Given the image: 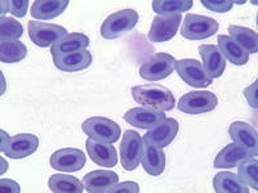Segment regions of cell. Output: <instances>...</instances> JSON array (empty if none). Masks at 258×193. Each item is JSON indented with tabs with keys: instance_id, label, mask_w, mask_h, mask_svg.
I'll list each match as a JSON object with an SVG mask.
<instances>
[{
	"instance_id": "obj_17",
	"label": "cell",
	"mask_w": 258,
	"mask_h": 193,
	"mask_svg": "<svg viewBox=\"0 0 258 193\" xmlns=\"http://www.w3.org/2000/svg\"><path fill=\"white\" fill-rule=\"evenodd\" d=\"M117 181H119V176L111 170H96L84 176L83 184L87 192L103 193L109 192Z\"/></svg>"
},
{
	"instance_id": "obj_27",
	"label": "cell",
	"mask_w": 258,
	"mask_h": 193,
	"mask_svg": "<svg viewBox=\"0 0 258 193\" xmlns=\"http://www.w3.org/2000/svg\"><path fill=\"white\" fill-rule=\"evenodd\" d=\"M49 189L54 193H82L83 184L79 179L66 174H54L48 180Z\"/></svg>"
},
{
	"instance_id": "obj_9",
	"label": "cell",
	"mask_w": 258,
	"mask_h": 193,
	"mask_svg": "<svg viewBox=\"0 0 258 193\" xmlns=\"http://www.w3.org/2000/svg\"><path fill=\"white\" fill-rule=\"evenodd\" d=\"M176 70L181 79L194 88H206L213 81L204 66L197 59H179L176 62Z\"/></svg>"
},
{
	"instance_id": "obj_36",
	"label": "cell",
	"mask_w": 258,
	"mask_h": 193,
	"mask_svg": "<svg viewBox=\"0 0 258 193\" xmlns=\"http://www.w3.org/2000/svg\"><path fill=\"white\" fill-rule=\"evenodd\" d=\"M2 190L3 192H20V187H18L17 183H15L13 180H9V179H2Z\"/></svg>"
},
{
	"instance_id": "obj_10",
	"label": "cell",
	"mask_w": 258,
	"mask_h": 193,
	"mask_svg": "<svg viewBox=\"0 0 258 193\" xmlns=\"http://www.w3.org/2000/svg\"><path fill=\"white\" fill-rule=\"evenodd\" d=\"M27 30H29V36L32 43H35L40 48L53 45L59 39L68 35L66 29L59 25L44 24V22H36V21H30Z\"/></svg>"
},
{
	"instance_id": "obj_14",
	"label": "cell",
	"mask_w": 258,
	"mask_h": 193,
	"mask_svg": "<svg viewBox=\"0 0 258 193\" xmlns=\"http://www.w3.org/2000/svg\"><path fill=\"white\" fill-rule=\"evenodd\" d=\"M164 112L156 111L153 109H147V107H137V109L129 110L124 115V120L128 124H131L135 128L145 129V130H150V129L155 128L159 124H161L165 120Z\"/></svg>"
},
{
	"instance_id": "obj_26",
	"label": "cell",
	"mask_w": 258,
	"mask_h": 193,
	"mask_svg": "<svg viewBox=\"0 0 258 193\" xmlns=\"http://www.w3.org/2000/svg\"><path fill=\"white\" fill-rule=\"evenodd\" d=\"M229 34L230 38L236 43L240 48H243L248 54L249 53H257L258 50V36L257 32L248 27L241 26H230Z\"/></svg>"
},
{
	"instance_id": "obj_3",
	"label": "cell",
	"mask_w": 258,
	"mask_h": 193,
	"mask_svg": "<svg viewBox=\"0 0 258 193\" xmlns=\"http://www.w3.org/2000/svg\"><path fill=\"white\" fill-rule=\"evenodd\" d=\"M83 132L94 141L114 143L120 138V126L107 117H89L83 123Z\"/></svg>"
},
{
	"instance_id": "obj_18",
	"label": "cell",
	"mask_w": 258,
	"mask_h": 193,
	"mask_svg": "<svg viewBox=\"0 0 258 193\" xmlns=\"http://www.w3.org/2000/svg\"><path fill=\"white\" fill-rule=\"evenodd\" d=\"M199 53L203 59V66H204L209 76L212 79H218V77L222 76L226 68V59L217 45H199Z\"/></svg>"
},
{
	"instance_id": "obj_15",
	"label": "cell",
	"mask_w": 258,
	"mask_h": 193,
	"mask_svg": "<svg viewBox=\"0 0 258 193\" xmlns=\"http://www.w3.org/2000/svg\"><path fill=\"white\" fill-rule=\"evenodd\" d=\"M229 134L232 141L249 151L252 156L258 153V134L253 126L243 121H235L230 125Z\"/></svg>"
},
{
	"instance_id": "obj_2",
	"label": "cell",
	"mask_w": 258,
	"mask_h": 193,
	"mask_svg": "<svg viewBox=\"0 0 258 193\" xmlns=\"http://www.w3.org/2000/svg\"><path fill=\"white\" fill-rule=\"evenodd\" d=\"M137 22L138 13L135 9H121L106 18L101 26V35L109 40L120 38L131 31L137 25Z\"/></svg>"
},
{
	"instance_id": "obj_23",
	"label": "cell",
	"mask_w": 258,
	"mask_h": 193,
	"mask_svg": "<svg viewBox=\"0 0 258 193\" xmlns=\"http://www.w3.org/2000/svg\"><path fill=\"white\" fill-rule=\"evenodd\" d=\"M69 0H35L31 7V16L38 20L58 17L68 8Z\"/></svg>"
},
{
	"instance_id": "obj_19",
	"label": "cell",
	"mask_w": 258,
	"mask_h": 193,
	"mask_svg": "<svg viewBox=\"0 0 258 193\" xmlns=\"http://www.w3.org/2000/svg\"><path fill=\"white\" fill-rule=\"evenodd\" d=\"M141 162L145 171L153 176H159L165 169V153L161 148L145 143L142 146Z\"/></svg>"
},
{
	"instance_id": "obj_24",
	"label": "cell",
	"mask_w": 258,
	"mask_h": 193,
	"mask_svg": "<svg viewBox=\"0 0 258 193\" xmlns=\"http://www.w3.org/2000/svg\"><path fill=\"white\" fill-rule=\"evenodd\" d=\"M214 190L217 193H248L249 189L236 174L221 171L213 179Z\"/></svg>"
},
{
	"instance_id": "obj_8",
	"label": "cell",
	"mask_w": 258,
	"mask_h": 193,
	"mask_svg": "<svg viewBox=\"0 0 258 193\" xmlns=\"http://www.w3.org/2000/svg\"><path fill=\"white\" fill-rule=\"evenodd\" d=\"M144 139L136 130H128L124 133L120 143V162L121 166L128 171H132L141 162Z\"/></svg>"
},
{
	"instance_id": "obj_22",
	"label": "cell",
	"mask_w": 258,
	"mask_h": 193,
	"mask_svg": "<svg viewBox=\"0 0 258 193\" xmlns=\"http://www.w3.org/2000/svg\"><path fill=\"white\" fill-rule=\"evenodd\" d=\"M88 45V36L84 35V34H80V32H73V34H68L66 36L59 39L57 43H54L50 48V53H52L53 57L64 56V54L84 50Z\"/></svg>"
},
{
	"instance_id": "obj_29",
	"label": "cell",
	"mask_w": 258,
	"mask_h": 193,
	"mask_svg": "<svg viewBox=\"0 0 258 193\" xmlns=\"http://www.w3.org/2000/svg\"><path fill=\"white\" fill-rule=\"evenodd\" d=\"M192 0H154L153 9L158 15H174L192 8Z\"/></svg>"
},
{
	"instance_id": "obj_28",
	"label": "cell",
	"mask_w": 258,
	"mask_h": 193,
	"mask_svg": "<svg viewBox=\"0 0 258 193\" xmlns=\"http://www.w3.org/2000/svg\"><path fill=\"white\" fill-rule=\"evenodd\" d=\"M27 49L24 43L18 40H2L0 43V61L3 63H16L26 57Z\"/></svg>"
},
{
	"instance_id": "obj_5",
	"label": "cell",
	"mask_w": 258,
	"mask_h": 193,
	"mask_svg": "<svg viewBox=\"0 0 258 193\" xmlns=\"http://www.w3.org/2000/svg\"><path fill=\"white\" fill-rule=\"evenodd\" d=\"M217 105V96L212 91H190L181 96L178 102V110L188 115H200L213 111Z\"/></svg>"
},
{
	"instance_id": "obj_25",
	"label": "cell",
	"mask_w": 258,
	"mask_h": 193,
	"mask_svg": "<svg viewBox=\"0 0 258 193\" xmlns=\"http://www.w3.org/2000/svg\"><path fill=\"white\" fill-rule=\"evenodd\" d=\"M218 49L221 50L222 56L229 59L235 66H243L249 61V54L239 47L230 36L220 35L218 36Z\"/></svg>"
},
{
	"instance_id": "obj_35",
	"label": "cell",
	"mask_w": 258,
	"mask_h": 193,
	"mask_svg": "<svg viewBox=\"0 0 258 193\" xmlns=\"http://www.w3.org/2000/svg\"><path fill=\"white\" fill-rule=\"evenodd\" d=\"M257 85L258 82L255 81L254 84L250 85V86H248V88L244 90V95H245L246 101H248V103H249L250 107H253V109H257Z\"/></svg>"
},
{
	"instance_id": "obj_13",
	"label": "cell",
	"mask_w": 258,
	"mask_h": 193,
	"mask_svg": "<svg viewBox=\"0 0 258 193\" xmlns=\"http://www.w3.org/2000/svg\"><path fill=\"white\" fill-rule=\"evenodd\" d=\"M178 121L174 119H165L158 126L150 129L149 132L142 137V139L145 143L153 144L158 148H164L173 142L178 133Z\"/></svg>"
},
{
	"instance_id": "obj_16",
	"label": "cell",
	"mask_w": 258,
	"mask_h": 193,
	"mask_svg": "<svg viewBox=\"0 0 258 193\" xmlns=\"http://www.w3.org/2000/svg\"><path fill=\"white\" fill-rule=\"evenodd\" d=\"M85 146H87L89 157L98 166L114 167L117 164V152L115 147L111 146V143L94 141L89 138Z\"/></svg>"
},
{
	"instance_id": "obj_32",
	"label": "cell",
	"mask_w": 258,
	"mask_h": 193,
	"mask_svg": "<svg viewBox=\"0 0 258 193\" xmlns=\"http://www.w3.org/2000/svg\"><path fill=\"white\" fill-rule=\"evenodd\" d=\"M202 4L206 7L209 11L217 13H226L229 12L230 9L232 8L234 2L231 0H218V2H213V0H202Z\"/></svg>"
},
{
	"instance_id": "obj_4",
	"label": "cell",
	"mask_w": 258,
	"mask_h": 193,
	"mask_svg": "<svg viewBox=\"0 0 258 193\" xmlns=\"http://www.w3.org/2000/svg\"><path fill=\"white\" fill-rule=\"evenodd\" d=\"M218 22L211 17L187 15L181 26V35L188 40H203L213 36L218 31Z\"/></svg>"
},
{
	"instance_id": "obj_20",
	"label": "cell",
	"mask_w": 258,
	"mask_h": 193,
	"mask_svg": "<svg viewBox=\"0 0 258 193\" xmlns=\"http://www.w3.org/2000/svg\"><path fill=\"white\" fill-rule=\"evenodd\" d=\"M53 62L58 70L66 72H75L88 68L92 63V54L88 50H79L64 56L53 57Z\"/></svg>"
},
{
	"instance_id": "obj_6",
	"label": "cell",
	"mask_w": 258,
	"mask_h": 193,
	"mask_svg": "<svg viewBox=\"0 0 258 193\" xmlns=\"http://www.w3.org/2000/svg\"><path fill=\"white\" fill-rule=\"evenodd\" d=\"M176 59L168 53H156L140 68V76L149 81H159L168 77L176 68Z\"/></svg>"
},
{
	"instance_id": "obj_31",
	"label": "cell",
	"mask_w": 258,
	"mask_h": 193,
	"mask_svg": "<svg viewBox=\"0 0 258 193\" xmlns=\"http://www.w3.org/2000/svg\"><path fill=\"white\" fill-rule=\"evenodd\" d=\"M24 34L22 25L13 17H2L0 21V36L2 40H17Z\"/></svg>"
},
{
	"instance_id": "obj_12",
	"label": "cell",
	"mask_w": 258,
	"mask_h": 193,
	"mask_svg": "<svg viewBox=\"0 0 258 193\" xmlns=\"http://www.w3.org/2000/svg\"><path fill=\"white\" fill-rule=\"evenodd\" d=\"M85 155L78 148H62L50 156V166L58 171L74 173L79 171L85 165Z\"/></svg>"
},
{
	"instance_id": "obj_11",
	"label": "cell",
	"mask_w": 258,
	"mask_h": 193,
	"mask_svg": "<svg viewBox=\"0 0 258 193\" xmlns=\"http://www.w3.org/2000/svg\"><path fill=\"white\" fill-rule=\"evenodd\" d=\"M181 13L156 16L150 29L149 40L153 43H164L173 39L181 25Z\"/></svg>"
},
{
	"instance_id": "obj_21",
	"label": "cell",
	"mask_w": 258,
	"mask_h": 193,
	"mask_svg": "<svg viewBox=\"0 0 258 193\" xmlns=\"http://www.w3.org/2000/svg\"><path fill=\"white\" fill-rule=\"evenodd\" d=\"M253 157L249 151L236 143L227 144L214 160V167L217 169H232L245 158Z\"/></svg>"
},
{
	"instance_id": "obj_30",
	"label": "cell",
	"mask_w": 258,
	"mask_h": 193,
	"mask_svg": "<svg viewBox=\"0 0 258 193\" xmlns=\"http://www.w3.org/2000/svg\"><path fill=\"white\" fill-rule=\"evenodd\" d=\"M239 178L243 183L253 187V189L258 188V161L255 158H245L241 161L238 167Z\"/></svg>"
},
{
	"instance_id": "obj_33",
	"label": "cell",
	"mask_w": 258,
	"mask_h": 193,
	"mask_svg": "<svg viewBox=\"0 0 258 193\" xmlns=\"http://www.w3.org/2000/svg\"><path fill=\"white\" fill-rule=\"evenodd\" d=\"M27 7H29L27 0H11V2H7V8H8L9 12L18 18L24 17L26 15Z\"/></svg>"
},
{
	"instance_id": "obj_34",
	"label": "cell",
	"mask_w": 258,
	"mask_h": 193,
	"mask_svg": "<svg viewBox=\"0 0 258 193\" xmlns=\"http://www.w3.org/2000/svg\"><path fill=\"white\" fill-rule=\"evenodd\" d=\"M111 193H117V192H126V193H138L140 192V187H138L137 183L135 181H124L120 184H115L111 189L109 190Z\"/></svg>"
},
{
	"instance_id": "obj_1",
	"label": "cell",
	"mask_w": 258,
	"mask_h": 193,
	"mask_svg": "<svg viewBox=\"0 0 258 193\" xmlns=\"http://www.w3.org/2000/svg\"><path fill=\"white\" fill-rule=\"evenodd\" d=\"M133 100L142 107L156 111H170L174 107L172 91L161 85H138L132 88Z\"/></svg>"
},
{
	"instance_id": "obj_7",
	"label": "cell",
	"mask_w": 258,
	"mask_h": 193,
	"mask_svg": "<svg viewBox=\"0 0 258 193\" xmlns=\"http://www.w3.org/2000/svg\"><path fill=\"white\" fill-rule=\"evenodd\" d=\"M7 135V134H6ZM39 147V138L34 134L29 133H22L15 137H8L7 135L6 142L2 143V152L8 158H25L27 156L32 155Z\"/></svg>"
}]
</instances>
